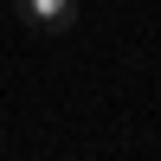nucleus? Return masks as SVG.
<instances>
[{
    "label": "nucleus",
    "instance_id": "1",
    "mask_svg": "<svg viewBox=\"0 0 161 161\" xmlns=\"http://www.w3.org/2000/svg\"><path fill=\"white\" fill-rule=\"evenodd\" d=\"M13 13L39 32H71L77 26V0H13Z\"/></svg>",
    "mask_w": 161,
    "mask_h": 161
}]
</instances>
